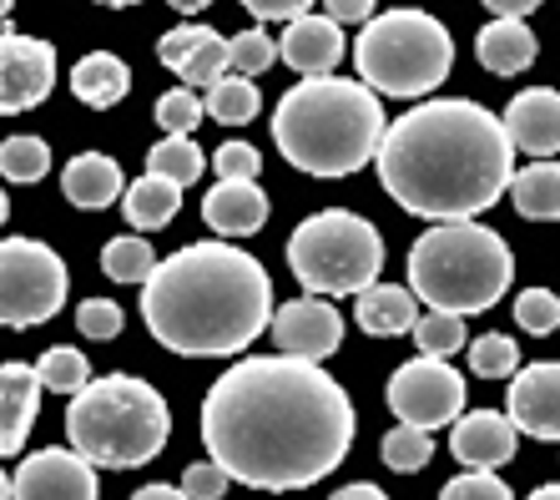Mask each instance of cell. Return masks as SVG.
<instances>
[{
	"instance_id": "cell-1",
	"label": "cell",
	"mask_w": 560,
	"mask_h": 500,
	"mask_svg": "<svg viewBox=\"0 0 560 500\" xmlns=\"http://www.w3.org/2000/svg\"><path fill=\"white\" fill-rule=\"evenodd\" d=\"M353 399L299 354H253L218 374L202 399V440L237 486L303 490L343 465L353 445Z\"/></svg>"
},
{
	"instance_id": "cell-2",
	"label": "cell",
	"mask_w": 560,
	"mask_h": 500,
	"mask_svg": "<svg viewBox=\"0 0 560 500\" xmlns=\"http://www.w3.org/2000/svg\"><path fill=\"white\" fill-rule=\"evenodd\" d=\"M374 162L384 193L430 223L495 208L515 183V142L505 117L465 96H434L394 117Z\"/></svg>"
},
{
	"instance_id": "cell-3",
	"label": "cell",
	"mask_w": 560,
	"mask_h": 500,
	"mask_svg": "<svg viewBox=\"0 0 560 500\" xmlns=\"http://www.w3.org/2000/svg\"><path fill=\"white\" fill-rule=\"evenodd\" d=\"M273 278L233 243H192L156 264L142 283V318L152 339L187 359L248 354L273 329Z\"/></svg>"
},
{
	"instance_id": "cell-4",
	"label": "cell",
	"mask_w": 560,
	"mask_h": 500,
	"mask_svg": "<svg viewBox=\"0 0 560 500\" xmlns=\"http://www.w3.org/2000/svg\"><path fill=\"white\" fill-rule=\"evenodd\" d=\"M389 132L384 106L369 81L303 77L273 106V147L308 177H349L378 158Z\"/></svg>"
},
{
	"instance_id": "cell-5",
	"label": "cell",
	"mask_w": 560,
	"mask_h": 500,
	"mask_svg": "<svg viewBox=\"0 0 560 500\" xmlns=\"http://www.w3.org/2000/svg\"><path fill=\"white\" fill-rule=\"evenodd\" d=\"M71 450H81L102 470H137L167 450L172 415L167 399L137 374H102L71 395L66 409Z\"/></svg>"
},
{
	"instance_id": "cell-6",
	"label": "cell",
	"mask_w": 560,
	"mask_h": 500,
	"mask_svg": "<svg viewBox=\"0 0 560 500\" xmlns=\"http://www.w3.org/2000/svg\"><path fill=\"white\" fill-rule=\"evenodd\" d=\"M510 278H515V258H510L505 237L480 228L475 218L434 223L409 248V289L419 293V303L444 309V314L495 309Z\"/></svg>"
},
{
	"instance_id": "cell-7",
	"label": "cell",
	"mask_w": 560,
	"mask_h": 500,
	"mask_svg": "<svg viewBox=\"0 0 560 500\" xmlns=\"http://www.w3.org/2000/svg\"><path fill=\"white\" fill-rule=\"evenodd\" d=\"M353 67H359V81H369L384 96H430L455 67V40L430 11L399 5L364 21L353 40Z\"/></svg>"
},
{
	"instance_id": "cell-8",
	"label": "cell",
	"mask_w": 560,
	"mask_h": 500,
	"mask_svg": "<svg viewBox=\"0 0 560 500\" xmlns=\"http://www.w3.org/2000/svg\"><path fill=\"white\" fill-rule=\"evenodd\" d=\"M288 268L308 293L324 299H349L378 283L384 268V237L369 218L349 208H324L303 218L288 237Z\"/></svg>"
},
{
	"instance_id": "cell-9",
	"label": "cell",
	"mask_w": 560,
	"mask_h": 500,
	"mask_svg": "<svg viewBox=\"0 0 560 500\" xmlns=\"http://www.w3.org/2000/svg\"><path fill=\"white\" fill-rule=\"evenodd\" d=\"M66 303V264L61 253L36 237H5L0 248V318L11 329H31L61 314Z\"/></svg>"
},
{
	"instance_id": "cell-10",
	"label": "cell",
	"mask_w": 560,
	"mask_h": 500,
	"mask_svg": "<svg viewBox=\"0 0 560 500\" xmlns=\"http://www.w3.org/2000/svg\"><path fill=\"white\" fill-rule=\"evenodd\" d=\"M384 399H389L394 420L419 425V430H444L465 415V374L434 354H419L389 374Z\"/></svg>"
},
{
	"instance_id": "cell-11",
	"label": "cell",
	"mask_w": 560,
	"mask_h": 500,
	"mask_svg": "<svg viewBox=\"0 0 560 500\" xmlns=\"http://www.w3.org/2000/svg\"><path fill=\"white\" fill-rule=\"evenodd\" d=\"M5 500H96V465L81 450H36L5 475Z\"/></svg>"
},
{
	"instance_id": "cell-12",
	"label": "cell",
	"mask_w": 560,
	"mask_h": 500,
	"mask_svg": "<svg viewBox=\"0 0 560 500\" xmlns=\"http://www.w3.org/2000/svg\"><path fill=\"white\" fill-rule=\"evenodd\" d=\"M56 86V46L36 36H21V31H5L0 36V112L15 117V112H31L51 96Z\"/></svg>"
},
{
	"instance_id": "cell-13",
	"label": "cell",
	"mask_w": 560,
	"mask_h": 500,
	"mask_svg": "<svg viewBox=\"0 0 560 500\" xmlns=\"http://www.w3.org/2000/svg\"><path fill=\"white\" fill-rule=\"evenodd\" d=\"M273 344L299 359H328L343 344V314L324 293H303L273 314Z\"/></svg>"
},
{
	"instance_id": "cell-14",
	"label": "cell",
	"mask_w": 560,
	"mask_h": 500,
	"mask_svg": "<svg viewBox=\"0 0 560 500\" xmlns=\"http://www.w3.org/2000/svg\"><path fill=\"white\" fill-rule=\"evenodd\" d=\"M505 415L521 425V434L560 440V364H530L510 380Z\"/></svg>"
},
{
	"instance_id": "cell-15",
	"label": "cell",
	"mask_w": 560,
	"mask_h": 500,
	"mask_svg": "<svg viewBox=\"0 0 560 500\" xmlns=\"http://www.w3.org/2000/svg\"><path fill=\"white\" fill-rule=\"evenodd\" d=\"M515 440H521V425L495 409H475V415H459L455 434H450V450L465 470H500L505 461H515Z\"/></svg>"
},
{
	"instance_id": "cell-16",
	"label": "cell",
	"mask_w": 560,
	"mask_h": 500,
	"mask_svg": "<svg viewBox=\"0 0 560 500\" xmlns=\"http://www.w3.org/2000/svg\"><path fill=\"white\" fill-rule=\"evenodd\" d=\"M278 56L303 77H328L343 61V26L334 15H299V21H288Z\"/></svg>"
},
{
	"instance_id": "cell-17",
	"label": "cell",
	"mask_w": 560,
	"mask_h": 500,
	"mask_svg": "<svg viewBox=\"0 0 560 500\" xmlns=\"http://www.w3.org/2000/svg\"><path fill=\"white\" fill-rule=\"evenodd\" d=\"M505 132L515 152H530V158L560 152V92H550V86L521 92L505 106Z\"/></svg>"
},
{
	"instance_id": "cell-18",
	"label": "cell",
	"mask_w": 560,
	"mask_h": 500,
	"mask_svg": "<svg viewBox=\"0 0 560 500\" xmlns=\"http://www.w3.org/2000/svg\"><path fill=\"white\" fill-rule=\"evenodd\" d=\"M40 369L31 364H5L0 369V450L5 455H21L26 450V434L40 415Z\"/></svg>"
},
{
	"instance_id": "cell-19",
	"label": "cell",
	"mask_w": 560,
	"mask_h": 500,
	"mask_svg": "<svg viewBox=\"0 0 560 500\" xmlns=\"http://www.w3.org/2000/svg\"><path fill=\"white\" fill-rule=\"evenodd\" d=\"M202 218H208V228L222 237L258 233V228L268 223V198H262V187L248 183V177H222L208 198H202Z\"/></svg>"
},
{
	"instance_id": "cell-20",
	"label": "cell",
	"mask_w": 560,
	"mask_h": 500,
	"mask_svg": "<svg viewBox=\"0 0 560 500\" xmlns=\"http://www.w3.org/2000/svg\"><path fill=\"white\" fill-rule=\"evenodd\" d=\"M353 318H359V329L374 334V339L415 334L419 293L415 289H394V283H369L364 293H353Z\"/></svg>"
},
{
	"instance_id": "cell-21",
	"label": "cell",
	"mask_w": 560,
	"mask_h": 500,
	"mask_svg": "<svg viewBox=\"0 0 560 500\" xmlns=\"http://www.w3.org/2000/svg\"><path fill=\"white\" fill-rule=\"evenodd\" d=\"M61 193H66V202L96 212V208H112L117 198H127V183H121V167L106 152H81V158L66 162Z\"/></svg>"
},
{
	"instance_id": "cell-22",
	"label": "cell",
	"mask_w": 560,
	"mask_h": 500,
	"mask_svg": "<svg viewBox=\"0 0 560 500\" xmlns=\"http://www.w3.org/2000/svg\"><path fill=\"white\" fill-rule=\"evenodd\" d=\"M535 31L525 26L521 15H500V21H490V26L480 31V40H475V56H480V67L490 71V77H521L525 67L535 61Z\"/></svg>"
},
{
	"instance_id": "cell-23",
	"label": "cell",
	"mask_w": 560,
	"mask_h": 500,
	"mask_svg": "<svg viewBox=\"0 0 560 500\" xmlns=\"http://www.w3.org/2000/svg\"><path fill=\"white\" fill-rule=\"evenodd\" d=\"M71 92H77V102L96 106V112H112L131 92V71L112 51H92L81 56L77 71H71Z\"/></svg>"
},
{
	"instance_id": "cell-24",
	"label": "cell",
	"mask_w": 560,
	"mask_h": 500,
	"mask_svg": "<svg viewBox=\"0 0 560 500\" xmlns=\"http://www.w3.org/2000/svg\"><path fill=\"white\" fill-rule=\"evenodd\" d=\"M510 198H515V212L530 218V223H550V218H560V162L535 158L525 172H515Z\"/></svg>"
},
{
	"instance_id": "cell-25",
	"label": "cell",
	"mask_w": 560,
	"mask_h": 500,
	"mask_svg": "<svg viewBox=\"0 0 560 500\" xmlns=\"http://www.w3.org/2000/svg\"><path fill=\"white\" fill-rule=\"evenodd\" d=\"M121 208H127V223L137 228V233H156V228H167L172 218H177V208H183V187L147 172L142 183L127 187Z\"/></svg>"
},
{
	"instance_id": "cell-26",
	"label": "cell",
	"mask_w": 560,
	"mask_h": 500,
	"mask_svg": "<svg viewBox=\"0 0 560 500\" xmlns=\"http://www.w3.org/2000/svg\"><path fill=\"white\" fill-rule=\"evenodd\" d=\"M262 112V96L253 86V77H222L218 86H208V117L222 127H248Z\"/></svg>"
},
{
	"instance_id": "cell-27",
	"label": "cell",
	"mask_w": 560,
	"mask_h": 500,
	"mask_svg": "<svg viewBox=\"0 0 560 500\" xmlns=\"http://www.w3.org/2000/svg\"><path fill=\"white\" fill-rule=\"evenodd\" d=\"M202 167H208V158L197 152L192 137H167V142H156L152 152H147V172H152V177H167V183H177V187H192L197 177H202Z\"/></svg>"
},
{
	"instance_id": "cell-28",
	"label": "cell",
	"mask_w": 560,
	"mask_h": 500,
	"mask_svg": "<svg viewBox=\"0 0 560 500\" xmlns=\"http://www.w3.org/2000/svg\"><path fill=\"white\" fill-rule=\"evenodd\" d=\"M156 264H162V258H156L152 253V243H147V237H112V243H106L102 248V274L106 278H117V283H147V278L156 274Z\"/></svg>"
},
{
	"instance_id": "cell-29",
	"label": "cell",
	"mask_w": 560,
	"mask_h": 500,
	"mask_svg": "<svg viewBox=\"0 0 560 500\" xmlns=\"http://www.w3.org/2000/svg\"><path fill=\"white\" fill-rule=\"evenodd\" d=\"M172 71L183 77V86H218V81L228 77V71H233V40L212 31V36L202 40L197 51H187Z\"/></svg>"
},
{
	"instance_id": "cell-30",
	"label": "cell",
	"mask_w": 560,
	"mask_h": 500,
	"mask_svg": "<svg viewBox=\"0 0 560 500\" xmlns=\"http://www.w3.org/2000/svg\"><path fill=\"white\" fill-rule=\"evenodd\" d=\"M378 455H384V465L389 470H424L434 455V430H419V425H394L389 434H384V445H378Z\"/></svg>"
},
{
	"instance_id": "cell-31",
	"label": "cell",
	"mask_w": 560,
	"mask_h": 500,
	"mask_svg": "<svg viewBox=\"0 0 560 500\" xmlns=\"http://www.w3.org/2000/svg\"><path fill=\"white\" fill-rule=\"evenodd\" d=\"M36 369H40V384H46V389H56V395H77V389H86V384H92V364H86V354H81V349H71V344L46 349Z\"/></svg>"
},
{
	"instance_id": "cell-32",
	"label": "cell",
	"mask_w": 560,
	"mask_h": 500,
	"mask_svg": "<svg viewBox=\"0 0 560 500\" xmlns=\"http://www.w3.org/2000/svg\"><path fill=\"white\" fill-rule=\"evenodd\" d=\"M0 172H5V183H40L51 172V152H46L40 137H5Z\"/></svg>"
},
{
	"instance_id": "cell-33",
	"label": "cell",
	"mask_w": 560,
	"mask_h": 500,
	"mask_svg": "<svg viewBox=\"0 0 560 500\" xmlns=\"http://www.w3.org/2000/svg\"><path fill=\"white\" fill-rule=\"evenodd\" d=\"M415 344L419 354H455V349H465V314H444V309H430V314H419L415 324Z\"/></svg>"
},
{
	"instance_id": "cell-34",
	"label": "cell",
	"mask_w": 560,
	"mask_h": 500,
	"mask_svg": "<svg viewBox=\"0 0 560 500\" xmlns=\"http://www.w3.org/2000/svg\"><path fill=\"white\" fill-rule=\"evenodd\" d=\"M469 369H475L480 380H515V374H521V349H515V339H505V334H480L475 349H469Z\"/></svg>"
},
{
	"instance_id": "cell-35",
	"label": "cell",
	"mask_w": 560,
	"mask_h": 500,
	"mask_svg": "<svg viewBox=\"0 0 560 500\" xmlns=\"http://www.w3.org/2000/svg\"><path fill=\"white\" fill-rule=\"evenodd\" d=\"M202 117H208V102H197V86H177L156 102V121L167 127V137H192Z\"/></svg>"
},
{
	"instance_id": "cell-36",
	"label": "cell",
	"mask_w": 560,
	"mask_h": 500,
	"mask_svg": "<svg viewBox=\"0 0 560 500\" xmlns=\"http://www.w3.org/2000/svg\"><path fill=\"white\" fill-rule=\"evenodd\" d=\"M515 324H521L525 334H535V339L556 334L560 329V299L550 289H525L521 299H515Z\"/></svg>"
},
{
	"instance_id": "cell-37",
	"label": "cell",
	"mask_w": 560,
	"mask_h": 500,
	"mask_svg": "<svg viewBox=\"0 0 560 500\" xmlns=\"http://www.w3.org/2000/svg\"><path fill=\"white\" fill-rule=\"evenodd\" d=\"M440 500H515L495 470H465L440 490Z\"/></svg>"
},
{
	"instance_id": "cell-38",
	"label": "cell",
	"mask_w": 560,
	"mask_h": 500,
	"mask_svg": "<svg viewBox=\"0 0 560 500\" xmlns=\"http://www.w3.org/2000/svg\"><path fill=\"white\" fill-rule=\"evenodd\" d=\"M273 61H278V46L268 31H243V36H233V71L258 77V71H268Z\"/></svg>"
},
{
	"instance_id": "cell-39",
	"label": "cell",
	"mask_w": 560,
	"mask_h": 500,
	"mask_svg": "<svg viewBox=\"0 0 560 500\" xmlns=\"http://www.w3.org/2000/svg\"><path fill=\"white\" fill-rule=\"evenodd\" d=\"M228 486H233V475H228V465H218V461H197L183 470V490L192 500H222Z\"/></svg>"
},
{
	"instance_id": "cell-40",
	"label": "cell",
	"mask_w": 560,
	"mask_h": 500,
	"mask_svg": "<svg viewBox=\"0 0 560 500\" xmlns=\"http://www.w3.org/2000/svg\"><path fill=\"white\" fill-rule=\"evenodd\" d=\"M77 329L86 339H117L121 334V309L112 299H86L77 309Z\"/></svg>"
},
{
	"instance_id": "cell-41",
	"label": "cell",
	"mask_w": 560,
	"mask_h": 500,
	"mask_svg": "<svg viewBox=\"0 0 560 500\" xmlns=\"http://www.w3.org/2000/svg\"><path fill=\"white\" fill-rule=\"evenodd\" d=\"M212 167H218V177H248V183H258L262 152L248 142H222L218 152H212Z\"/></svg>"
},
{
	"instance_id": "cell-42",
	"label": "cell",
	"mask_w": 560,
	"mask_h": 500,
	"mask_svg": "<svg viewBox=\"0 0 560 500\" xmlns=\"http://www.w3.org/2000/svg\"><path fill=\"white\" fill-rule=\"evenodd\" d=\"M208 36H212V26H177V31H167V36L156 40V61H162V67H177V61H183L187 51H197Z\"/></svg>"
},
{
	"instance_id": "cell-43",
	"label": "cell",
	"mask_w": 560,
	"mask_h": 500,
	"mask_svg": "<svg viewBox=\"0 0 560 500\" xmlns=\"http://www.w3.org/2000/svg\"><path fill=\"white\" fill-rule=\"evenodd\" d=\"M253 21H299L313 11V0H243Z\"/></svg>"
},
{
	"instance_id": "cell-44",
	"label": "cell",
	"mask_w": 560,
	"mask_h": 500,
	"mask_svg": "<svg viewBox=\"0 0 560 500\" xmlns=\"http://www.w3.org/2000/svg\"><path fill=\"white\" fill-rule=\"evenodd\" d=\"M328 15L339 26H364V21H374V0H328Z\"/></svg>"
},
{
	"instance_id": "cell-45",
	"label": "cell",
	"mask_w": 560,
	"mask_h": 500,
	"mask_svg": "<svg viewBox=\"0 0 560 500\" xmlns=\"http://www.w3.org/2000/svg\"><path fill=\"white\" fill-rule=\"evenodd\" d=\"M328 500H389L378 486H369V480H353V486H343V490H334Z\"/></svg>"
},
{
	"instance_id": "cell-46",
	"label": "cell",
	"mask_w": 560,
	"mask_h": 500,
	"mask_svg": "<svg viewBox=\"0 0 560 500\" xmlns=\"http://www.w3.org/2000/svg\"><path fill=\"white\" fill-rule=\"evenodd\" d=\"M485 5H490L495 15H521V21H525V15H530L540 0H485Z\"/></svg>"
},
{
	"instance_id": "cell-47",
	"label": "cell",
	"mask_w": 560,
	"mask_h": 500,
	"mask_svg": "<svg viewBox=\"0 0 560 500\" xmlns=\"http://www.w3.org/2000/svg\"><path fill=\"white\" fill-rule=\"evenodd\" d=\"M131 500H192V496H187L183 486H142Z\"/></svg>"
},
{
	"instance_id": "cell-48",
	"label": "cell",
	"mask_w": 560,
	"mask_h": 500,
	"mask_svg": "<svg viewBox=\"0 0 560 500\" xmlns=\"http://www.w3.org/2000/svg\"><path fill=\"white\" fill-rule=\"evenodd\" d=\"M172 11H183V15H192V11H208L212 0H167Z\"/></svg>"
},
{
	"instance_id": "cell-49",
	"label": "cell",
	"mask_w": 560,
	"mask_h": 500,
	"mask_svg": "<svg viewBox=\"0 0 560 500\" xmlns=\"http://www.w3.org/2000/svg\"><path fill=\"white\" fill-rule=\"evenodd\" d=\"M525 500H560V486H540V490H530Z\"/></svg>"
},
{
	"instance_id": "cell-50",
	"label": "cell",
	"mask_w": 560,
	"mask_h": 500,
	"mask_svg": "<svg viewBox=\"0 0 560 500\" xmlns=\"http://www.w3.org/2000/svg\"><path fill=\"white\" fill-rule=\"evenodd\" d=\"M96 5H137V0H96Z\"/></svg>"
}]
</instances>
